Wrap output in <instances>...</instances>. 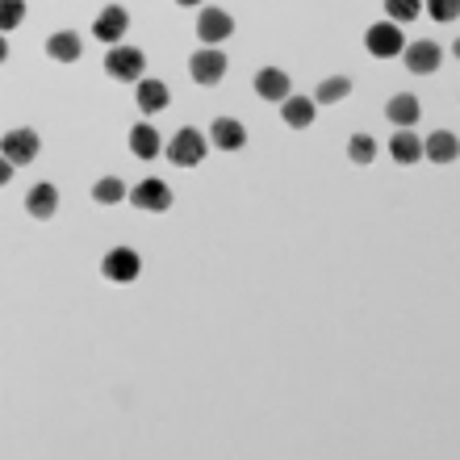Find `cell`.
I'll use <instances>...</instances> for the list:
<instances>
[{"label":"cell","instance_id":"obj_1","mask_svg":"<svg viewBox=\"0 0 460 460\" xmlns=\"http://www.w3.org/2000/svg\"><path fill=\"white\" fill-rule=\"evenodd\" d=\"M143 67H146V55L138 47H126V42L110 47V55H105V72H110V80H118V84L143 80Z\"/></svg>","mask_w":460,"mask_h":460},{"label":"cell","instance_id":"obj_2","mask_svg":"<svg viewBox=\"0 0 460 460\" xmlns=\"http://www.w3.org/2000/svg\"><path fill=\"white\" fill-rule=\"evenodd\" d=\"M209 151V138L201 130H193V126H184V130L172 134V143H168V159L172 164H181V168H197L201 159H206Z\"/></svg>","mask_w":460,"mask_h":460},{"label":"cell","instance_id":"obj_3","mask_svg":"<svg viewBox=\"0 0 460 460\" xmlns=\"http://www.w3.org/2000/svg\"><path fill=\"white\" fill-rule=\"evenodd\" d=\"M138 272H143V260L134 247H110L101 260V277L113 285H130V280H138Z\"/></svg>","mask_w":460,"mask_h":460},{"label":"cell","instance_id":"obj_4","mask_svg":"<svg viewBox=\"0 0 460 460\" xmlns=\"http://www.w3.org/2000/svg\"><path fill=\"white\" fill-rule=\"evenodd\" d=\"M226 55H222V47H201L189 59V75H193V84H201V88H214L226 75Z\"/></svg>","mask_w":460,"mask_h":460},{"label":"cell","instance_id":"obj_5","mask_svg":"<svg viewBox=\"0 0 460 460\" xmlns=\"http://www.w3.org/2000/svg\"><path fill=\"white\" fill-rule=\"evenodd\" d=\"M38 151H42V138H38L34 130H25V126H17V130H9L4 138H0V155L9 159L13 168H22V164H34Z\"/></svg>","mask_w":460,"mask_h":460},{"label":"cell","instance_id":"obj_6","mask_svg":"<svg viewBox=\"0 0 460 460\" xmlns=\"http://www.w3.org/2000/svg\"><path fill=\"white\" fill-rule=\"evenodd\" d=\"M126 197L134 201V209H146V214H168V209H172V189L159 181V176H146V181H138Z\"/></svg>","mask_w":460,"mask_h":460},{"label":"cell","instance_id":"obj_7","mask_svg":"<svg viewBox=\"0 0 460 460\" xmlns=\"http://www.w3.org/2000/svg\"><path fill=\"white\" fill-rule=\"evenodd\" d=\"M364 47H368V55H376V59H394V55H402L406 42H402L398 22H376V25H368Z\"/></svg>","mask_w":460,"mask_h":460},{"label":"cell","instance_id":"obj_8","mask_svg":"<svg viewBox=\"0 0 460 460\" xmlns=\"http://www.w3.org/2000/svg\"><path fill=\"white\" fill-rule=\"evenodd\" d=\"M234 34V17H230L226 9H201V17H197V38L206 42V47H222L226 38Z\"/></svg>","mask_w":460,"mask_h":460},{"label":"cell","instance_id":"obj_9","mask_svg":"<svg viewBox=\"0 0 460 460\" xmlns=\"http://www.w3.org/2000/svg\"><path fill=\"white\" fill-rule=\"evenodd\" d=\"M402 63H406L414 75H431L439 63H444V50H439L436 42L419 38V42H406V47H402Z\"/></svg>","mask_w":460,"mask_h":460},{"label":"cell","instance_id":"obj_10","mask_svg":"<svg viewBox=\"0 0 460 460\" xmlns=\"http://www.w3.org/2000/svg\"><path fill=\"white\" fill-rule=\"evenodd\" d=\"M126 30H130V13L121 9V4H110V9H101L97 22H93V34H97V42H105V47H118Z\"/></svg>","mask_w":460,"mask_h":460},{"label":"cell","instance_id":"obj_11","mask_svg":"<svg viewBox=\"0 0 460 460\" xmlns=\"http://www.w3.org/2000/svg\"><path fill=\"white\" fill-rule=\"evenodd\" d=\"M252 88H255V97L260 101H285L293 93V80H289V72H280V67H260L255 72V80H252Z\"/></svg>","mask_w":460,"mask_h":460},{"label":"cell","instance_id":"obj_12","mask_svg":"<svg viewBox=\"0 0 460 460\" xmlns=\"http://www.w3.org/2000/svg\"><path fill=\"white\" fill-rule=\"evenodd\" d=\"M280 118H285V126L289 130H310L314 126V118H318V105H314V97H285L280 101Z\"/></svg>","mask_w":460,"mask_h":460},{"label":"cell","instance_id":"obj_13","mask_svg":"<svg viewBox=\"0 0 460 460\" xmlns=\"http://www.w3.org/2000/svg\"><path fill=\"white\" fill-rule=\"evenodd\" d=\"M134 101H138V110L151 118V113L168 110L172 93H168V84H164V80H155V75H143V80H138V88H134Z\"/></svg>","mask_w":460,"mask_h":460},{"label":"cell","instance_id":"obj_14","mask_svg":"<svg viewBox=\"0 0 460 460\" xmlns=\"http://www.w3.org/2000/svg\"><path fill=\"white\" fill-rule=\"evenodd\" d=\"M55 209H59V189L50 181L34 184V189L25 193V214H30V218H55Z\"/></svg>","mask_w":460,"mask_h":460},{"label":"cell","instance_id":"obj_15","mask_svg":"<svg viewBox=\"0 0 460 460\" xmlns=\"http://www.w3.org/2000/svg\"><path fill=\"white\" fill-rule=\"evenodd\" d=\"M247 143V130H243V121L234 118H214L209 126V146H218V151H239Z\"/></svg>","mask_w":460,"mask_h":460},{"label":"cell","instance_id":"obj_16","mask_svg":"<svg viewBox=\"0 0 460 460\" xmlns=\"http://www.w3.org/2000/svg\"><path fill=\"white\" fill-rule=\"evenodd\" d=\"M47 55L55 63H75L80 55H84V42H80V34H75V30H59V34L47 38Z\"/></svg>","mask_w":460,"mask_h":460},{"label":"cell","instance_id":"obj_17","mask_svg":"<svg viewBox=\"0 0 460 460\" xmlns=\"http://www.w3.org/2000/svg\"><path fill=\"white\" fill-rule=\"evenodd\" d=\"M419 97H411V93H398V97H389V105H385V118L398 126V130H411L414 121H419Z\"/></svg>","mask_w":460,"mask_h":460},{"label":"cell","instance_id":"obj_18","mask_svg":"<svg viewBox=\"0 0 460 460\" xmlns=\"http://www.w3.org/2000/svg\"><path fill=\"white\" fill-rule=\"evenodd\" d=\"M389 155L398 159L402 168H411V164H419V159H423V143H419V134L398 130L394 138H389Z\"/></svg>","mask_w":460,"mask_h":460},{"label":"cell","instance_id":"obj_19","mask_svg":"<svg viewBox=\"0 0 460 460\" xmlns=\"http://www.w3.org/2000/svg\"><path fill=\"white\" fill-rule=\"evenodd\" d=\"M130 151L138 159H155L159 151H164V138H159V130L155 126H146V121H138L130 130Z\"/></svg>","mask_w":460,"mask_h":460},{"label":"cell","instance_id":"obj_20","mask_svg":"<svg viewBox=\"0 0 460 460\" xmlns=\"http://www.w3.org/2000/svg\"><path fill=\"white\" fill-rule=\"evenodd\" d=\"M456 151H460V146H456V134H452V130H436L423 143V155L431 159V164H452V159H456Z\"/></svg>","mask_w":460,"mask_h":460},{"label":"cell","instance_id":"obj_21","mask_svg":"<svg viewBox=\"0 0 460 460\" xmlns=\"http://www.w3.org/2000/svg\"><path fill=\"white\" fill-rule=\"evenodd\" d=\"M126 181H118V176H101L97 184H93V201L97 206H118V201H126Z\"/></svg>","mask_w":460,"mask_h":460},{"label":"cell","instance_id":"obj_22","mask_svg":"<svg viewBox=\"0 0 460 460\" xmlns=\"http://www.w3.org/2000/svg\"><path fill=\"white\" fill-rule=\"evenodd\" d=\"M351 93V80L348 75H331V80H323L314 93V105H340V101H348Z\"/></svg>","mask_w":460,"mask_h":460},{"label":"cell","instance_id":"obj_23","mask_svg":"<svg viewBox=\"0 0 460 460\" xmlns=\"http://www.w3.org/2000/svg\"><path fill=\"white\" fill-rule=\"evenodd\" d=\"M348 159H351V164H360V168H368V164L376 159L373 134H351V138H348Z\"/></svg>","mask_w":460,"mask_h":460},{"label":"cell","instance_id":"obj_24","mask_svg":"<svg viewBox=\"0 0 460 460\" xmlns=\"http://www.w3.org/2000/svg\"><path fill=\"white\" fill-rule=\"evenodd\" d=\"M25 22V0H0V34H9Z\"/></svg>","mask_w":460,"mask_h":460},{"label":"cell","instance_id":"obj_25","mask_svg":"<svg viewBox=\"0 0 460 460\" xmlns=\"http://www.w3.org/2000/svg\"><path fill=\"white\" fill-rule=\"evenodd\" d=\"M389 22H414L423 13V0H385Z\"/></svg>","mask_w":460,"mask_h":460},{"label":"cell","instance_id":"obj_26","mask_svg":"<svg viewBox=\"0 0 460 460\" xmlns=\"http://www.w3.org/2000/svg\"><path fill=\"white\" fill-rule=\"evenodd\" d=\"M427 13L436 22H456L460 17V0H427Z\"/></svg>","mask_w":460,"mask_h":460},{"label":"cell","instance_id":"obj_27","mask_svg":"<svg viewBox=\"0 0 460 460\" xmlns=\"http://www.w3.org/2000/svg\"><path fill=\"white\" fill-rule=\"evenodd\" d=\"M13 172H17V168H13L9 159L0 155V189H4V184H9V181H13Z\"/></svg>","mask_w":460,"mask_h":460},{"label":"cell","instance_id":"obj_28","mask_svg":"<svg viewBox=\"0 0 460 460\" xmlns=\"http://www.w3.org/2000/svg\"><path fill=\"white\" fill-rule=\"evenodd\" d=\"M9 59V42H4V34H0V63Z\"/></svg>","mask_w":460,"mask_h":460},{"label":"cell","instance_id":"obj_29","mask_svg":"<svg viewBox=\"0 0 460 460\" xmlns=\"http://www.w3.org/2000/svg\"><path fill=\"white\" fill-rule=\"evenodd\" d=\"M176 4H184V9H197V4H201V0H176Z\"/></svg>","mask_w":460,"mask_h":460}]
</instances>
